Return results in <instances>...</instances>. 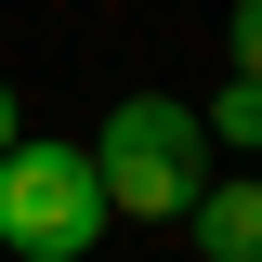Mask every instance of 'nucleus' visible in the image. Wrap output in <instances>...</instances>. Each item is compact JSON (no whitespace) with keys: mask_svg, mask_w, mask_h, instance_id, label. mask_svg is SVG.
Segmentation results:
<instances>
[{"mask_svg":"<svg viewBox=\"0 0 262 262\" xmlns=\"http://www.w3.org/2000/svg\"><path fill=\"white\" fill-rule=\"evenodd\" d=\"M105 236V184L79 144H13L0 158V249L13 262H79Z\"/></svg>","mask_w":262,"mask_h":262,"instance_id":"2","label":"nucleus"},{"mask_svg":"<svg viewBox=\"0 0 262 262\" xmlns=\"http://www.w3.org/2000/svg\"><path fill=\"white\" fill-rule=\"evenodd\" d=\"M223 39H236V79H262V0H236V13H223Z\"/></svg>","mask_w":262,"mask_h":262,"instance_id":"5","label":"nucleus"},{"mask_svg":"<svg viewBox=\"0 0 262 262\" xmlns=\"http://www.w3.org/2000/svg\"><path fill=\"white\" fill-rule=\"evenodd\" d=\"M196 131L210 144H262V79H223V92L196 105Z\"/></svg>","mask_w":262,"mask_h":262,"instance_id":"4","label":"nucleus"},{"mask_svg":"<svg viewBox=\"0 0 262 262\" xmlns=\"http://www.w3.org/2000/svg\"><path fill=\"white\" fill-rule=\"evenodd\" d=\"M92 184H105V223H184L196 196H210V131H196V105H170V92L105 105Z\"/></svg>","mask_w":262,"mask_h":262,"instance_id":"1","label":"nucleus"},{"mask_svg":"<svg viewBox=\"0 0 262 262\" xmlns=\"http://www.w3.org/2000/svg\"><path fill=\"white\" fill-rule=\"evenodd\" d=\"M184 223H196V249H210V262H262V184H210Z\"/></svg>","mask_w":262,"mask_h":262,"instance_id":"3","label":"nucleus"},{"mask_svg":"<svg viewBox=\"0 0 262 262\" xmlns=\"http://www.w3.org/2000/svg\"><path fill=\"white\" fill-rule=\"evenodd\" d=\"M13 144H27V118H13V79H0V158H13Z\"/></svg>","mask_w":262,"mask_h":262,"instance_id":"6","label":"nucleus"}]
</instances>
